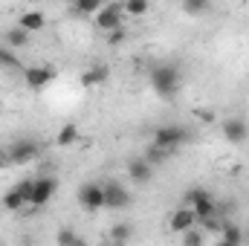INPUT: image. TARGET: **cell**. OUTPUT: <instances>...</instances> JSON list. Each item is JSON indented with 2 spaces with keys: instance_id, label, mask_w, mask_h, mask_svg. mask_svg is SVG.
<instances>
[{
  "instance_id": "cell-1",
  "label": "cell",
  "mask_w": 249,
  "mask_h": 246,
  "mask_svg": "<svg viewBox=\"0 0 249 246\" xmlns=\"http://www.w3.org/2000/svg\"><path fill=\"white\" fill-rule=\"evenodd\" d=\"M148 81H151V90L162 102H174L180 96V87H183V75H180V70L174 64H157L148 72Z\"/></svg>"
},
{
  "instance_id": "cell-2",
  "label": "cell",
  "mask_w": 249,
  "mask_h": 246,
  "mask_svg": "<svg viewBox=\"0 0 249 246\" xmlns=\"http://www.w3.org/2000/svg\"><path fill=\"white\" fill-rule=\"evenodd\" d=\"M194 139V133L188 130L186 124H160L154 133H151V145L168 151V154H177L183 145H188Z\"/></svg>"
},
{
  "instance_id": "cell-3",
  "label": "cell",
  "mask_w": 249,
  "mask_h": 246,
  "mask_svg": "<svg viewBox=\"0 0 249 246\" xmlns=\"http://www.w3.org/2000/svg\"><path fill=\"white\" fill-rule=\"evenodd\" d=\"M186 206L194 211L197 223H200V220H206V217H212V214H220V209H217L214 197H212L206 188H191V191L186 194Z\"/></svg>"
},
{
  "instance_id": "cell-4",
  "label": "cell",
  "mask_w": 249,
  "mask_h": 246,
  "mask_svg": "<svg viewBox=\"0 0 249 246\" xmlns=\"http://www.w3.org/2000/svg\"><path fill=\"white\" fill-rule=\"evenodd\" d=\"M93 23H96V29H102V32H116V29H124V9L122 3H105L102 6V12L93 18Z\"/></svg>"
},
{
  "instance_id": "cell-5",
  "label": "cell",
  "mask_w": 249,
  "mask_h": 246,
  "mask_svg": "<svg viewBox=\"0 0 249 246\" xmlns=\"http://www.w3.org/2000/svg\"><path fill=\"white\" fill-rule=\"evenodd\" d=\"M38 154H41V148H38L35 139H15V142L9 145V151H6L9 165H26V162H32Z\"/></svg>"
},
{
  "instance_id": "cell-6",
  "label": "cell",
  "mask_w": 249,
  "mask_h": 246,
  "mask_svg": "<svg viewBox=\"0 0 249 246\" xmlns=\"http://www.w3.org/2000/svg\"><path fill=\"white\" fill-rule=\"evenodd\" d=\"M102 188H105V209L122 211V209L130 206V191L119 180H107V183H102Z\"/></svg>"
},
{
  "instance_id": "cell-7",
  "label": "cell",
  "mask_w": 249,
  "mask_h": 246,
  "mask_svg": "<svg viewBox=\"0 0 249 246\" xmlns=\"http://www.w3.org/2000/svg\"><path fill=\"white\" fill-rule=\"evenodd\" d=\"M220 133L229 145H244L249 139V122L244 116H226L220 122Z\"/></svg>"
},
{
  "instance_id": "cell-8",
  "label": "cell",
  "mask_w": 249,
  "mask_h": 246,
  "mask_svg": "<svg viewBox=\"0 0 249 246\" xmlns=\"http://www.w3.org/2000/svg\"><path fill=\"white\" fill-rule=\"evenodd\" d=\"M55 78H58V70H55V67H26V70H23V81H26V87H32V90H44V87H50Z\"/></svg>"
},
{
  "instance_id": "cell-9",
  "label": "cell",
  "mask_w": 249,
  "mask_h": 246,
  "mask_svg": "<svg viewBox=\"0 0 249 246\" xmlns=\"http://www.w3.org/2000/svg\"><path fill=\"white\" fill-rule=\"evenodd\" d=\"M78 203L87 211H102L105 209V188L102 183H84L78 188Z\"/></svg>"
},
{
  "instance_id": "cell-10",
  "label": "cell",
  "mask_w": 249,
  "mask_h": 246,
  "mask_svg": "<svg viewBox=\"0 0 249 246\" xmlns=\"http://www.w3.org/2000/svg\"><path fill=\"white\" fill-rule=\"evenodd\" d=\"M55 191H58V180H55V177H50V174H44V177H35L32 209H41V206H47V203L55 197Z\"/></svg>"
},
{
  "instance_id": "cell-11",
  "label": "cell",
  "mask_w": 249,
  "mask_h": 246,
  "mask_svg": "<svg viewBox=\"0 0 249 246\" xmlns=\"http://www.w3.org/2000/svg\"><path fill=\"white\" fill-rule=\"evenodd\" d=\"M168 229L177 232V235H186L188 229H197V217H194V211H191L188 206L174 209V214H171V220H168Z\"/></svg>"
},
{
  "instance_id": "cell-12",
  "label": "cell",
  "mask_w": 249,
  "mask_h": 246,
  "mask_svg": "<svg viewBox=\"0 0 249 246\" xmlns=\"http://www.w3.org/2000/svg\"><path fill=\"white\" fill-rule=\"evenodd\" d=\"M127 177L133 180V183H151V177H154V168L148 165V159L145 157H133L130 162H127Z\"/></svg>"
},
{
  "instance_id": "cell-13",
  "label": "cell",
  "mask_w": 249,
  "mask_h": 246,
  "mask_svg": "<svg viewBox=\"0 0 249 246\" xmlns=\"http://www.w3.org/2000/svg\"><path fill=\"white\" fill-rule=\"evenodd\" d=\"M15 26H20V29H23V32H29V35H32V32H41V29L47 26V15H44V12H38V9H35V12L29 9V12H23V15L18 18V23H15Z\"/></svg>"
},
{
  "instance_id": "cell-14",
  "label": "cell",
  "mask_w": 249,
  "mask_h": 246,
  "mask_svg": "<svg viewBox=\"0 0 249 246\" xmlns=\"http://www.w3.org/2000/svg\"><path fill=\"white\" fill-rule=\"evenodd\" d=\"M107 75H110V70L105 64H93L90 70L81 72V87H99V84L107 81Z\"/></svg>"
},
{
  "instance_id": "cell-15",
  "label": "cell",
  "mask_w": 249,
  "mask_h": 246,
  "mask_svg": "<svg viewBox=\"0 0 249 246\" xmlns=\"http://www.w3.org/2000/svg\"><path fill=\"white\" fill-rule=\"evenodd\" d=\"M29 41H32V35L29 32H23L20 26H12V29H6V47L15 53V50H23V47H29Z\"/></svg>"
},
{
  "instance_id": "cell-16",
  "label": "cell",
  "mask_w": 249,
  "mask_h": 246,
  "mask_svg": "<svg viewBox=\"0 0 249 246\" xmlns=\"http://www.w3.org/2000/svg\"><path fill=\"white\" fill-rule=\"evenodd\" d=\"M220 241L229 246H241L247 238H244V229L241 226H235V223H223V229H220Z\"/></svg>"
},
{
  "instance_id": "cell-17",
  "label": "cell",
  "mask_w": 249,
  "mask_h": 246,
  "mask_svg": "<svg viewBox=\"0 0 249 246\" xmlns=\"http://www.w3.org/2000/svg\"><path fill=\"white\" fill-rule=\"evenodd\" d=\"M72 142H78V124L67 122L61 130L55 133V145H58V148H70Z\"/></svg>"
},
{
  "instance_id": "cell-18",
  "label": "cell",
  "mask_w": 249,
  "mask_h": 246,
  "mask_svg": "<svg viewBox=\"0 0 249 246\" xmlns=\"http://www.w3.org/2000/svg\"><path fill=\"white\" fill-rule=\"evenodd\" d=\"M0 206H3L6 211H23V209H26V200H23V197H20L15 188H12V191H6V194H3Z\"/></svg>"
},
{
  "instance_id": "cell-19",
  "label": "cell",
  "mask_w": 249,
  "mask_h": 246,
  "mask_svg": "<svg viewBox=\"0 0 249 246\" xmlns=\"http://www.w3.org/2000/svg\"><path fill=\"white\" fill-rule=\"evenodd\" d=\"M55 244L58 246H84V241L78 238V232H72L70 226H64V229L55 232Z\"/></svg>"
},
{
  "instance_id": "cell-20",
  "label": "cell",
  "mask_w": 249,
  "mask_h": 246,
  "mask_svg": "<svg viewBox=\"0 0 249 246\" xmlns=\"http://www.w3.org/2000/svg\"><path fill=\"white\" fill-rule=\"evenodd\" d=\"M122 9H124V18L130 15V18H142V15H148V0H124L122 3Z\"/></svg>"
},
{
  "instance_id": "cell-21",
  "label": "cell",
  "mask_w": 249,
  "mask_h": 246,
  "mask_svg": "<svg viewBox=\"0 0 249 246\" xmlns=\"http://www.w3.org/2000/svg\"><path fill=\"white\" fill-rule=\"evenodd\" d=\"M171 154L168 151H162V148H157V145H151L148 151H145V159H148V165L151 168H160V165H165V159H168Z\"/></svg>"
},
{
  "instance_id": "cell-22",
  "label": "cell",
  "mask_w": 249,
  "mask_h": 246,
  "mask_svg": "<svg viewBox=\"0 0 249 246\" xmlns=\"http://www.w3.org/2000/svg\"><path fill=\"white\" fill-rule=\"evenodd\" d=\"M15 191L26 200V206H32V194H35V177H23L15 183Z\"/></svg>"
},
{
  "instance_id": "cell-23",
  "label": "cell",
  "mask_w": 249,
  "mask_h": 246,
  "mask_svg": "<svg viewBox=\"0 0 249 246\" xmlns=\"http://www.w3.org/2000/svg\"><path fill=\"white\" fill-rule=\"evenodd\" d=\"M0 67H3V70H23L20 58H18L9 47H3V44H0Z\"/></svg>"
},
{
  "instance_id": "cell-24",
  "label": "cell",
  "mask_w": 249,
  "mask_h": 246,
  "mask_svg": "<svg viewBox=\"0 0 249 246\" xmlns=\"http://www.w3.org/2000/svg\"><path fill=\"white\" fill-rule=\"evenodd\" d=\"M186 15H191V18H200V15H206L212 6L206 3V0H183V6H180Z\"/></svg>"
},
{
  "instance_id": "cell-25",
  "label": "cell",
  "mask_w": 249,
  "mask_h": 246,
  "mask_svg": "<svg viewBox=\"0 0 249 246\" xmlns=\"http://www.w3.org/2000/svg\"><path fill=\"white\" fill-rule=\"evenodd\" d=\"M223 223H226V220H223L220 214H212V217H206V220H200V223H197V229H200L203 235H206V232H214V235H220V229H223Z\"/></svg>"
},
{
  "instance_id": "cell-26",
  "label": "cell",
  "mask_w": 249,
  "mask_h": 246,
  "mask_svg": "<svg viewBox=\"0 0 249 246\" xmlns=\"http://www.w3.org/2000/svg\"><path fill=\"white\" fill-rule=\"evenodd\" d=\"M130 235H133V229L127 226V223H116L113 229H110V238H113V244L124 246L127 241H130Z\"/></svg>"
},
{
  "instance_id": "cell-27",
  "label": "cell",
  "mask_w": 249,
  "mask_h": 246,
  "mask_svg": "<svg viewBox=\"0 0 249 246\" xmlns=\"http://www.w3.org/2000/svg\"><path fill=\"white\" fill-rule=\"evenodd\" d=\"M102 6H105L102 0H81V3L72 6V12H78V15H99Z\"/></svg>"
},
{
  "instance_id": "cell-28",
  "label": "cell",
  "mask_w": 249,
  "mask_h": 246,
  "mask_svg": "<svg viewBox=\"0 0 249 246\" xmlns=\"http://www.w3.org/2000/svg\"><path fill=\"white\" fill-rule=\"evenodd\" d=\"M183 246H203V232L200 229H188L183 235Z\"/></svg>"
},
{
  "instance_id": "cell-29",
  "label": "cell",
  "mask_w": 249,
  "mask_h": 246,
  "mask_svg": "<svg viewBox=\"0 0 249 246\" xmlns=\"http://www.w3.org/2000/svg\"><path fill=\"white\" fill-rule=\"evenodd\" d=\"M124 38H127V32H124V29H116V32L107 35V44H110V47H113V44H122Z\"/></svg>"
},
{
  "instance_id": "cell-30",
  "label": "cell",
  "mask_w": 249,
  "mask_h": 246,
  "mask_svg": "<svg viewBox=\"0 0 249 246\" xmlns=\"http://www.w3.org/2000/svg\"><path fill=\"white\" fill-rule=\"evenodd\" d=\"M6 165H9V157H6V151H0V171H3Z\"/></svg>"
},
{
  "instance_id": "cell-31",
  "label": "cell",
  "mask_w": 249,
  "mask_h": 246,
  "mask_svg": "<svg viewBox=\"0 0 249 246\" xmlns=\"http://www.w3.org/2000/svg\"><path fill=\"white\" fill-rule=\"evenodd\" d=\"M214 246H229V244H223V241H217V244H214Z\"/></svg>"
},
{
  "instance_id": "cell-32",
  "label": "cell",
  "mask_w": 249,
  "mask_h": 246,
  "mask_svg": "<svg viewBox=\"0 0 249 246\" xmlns=\"http://www.w3.org/2000/svg\"><path fill=\"white\" fill-rule=\"evenodd\" d=\"M244 238H249V232H244Z\"/></svg>"
}]
</instances>
